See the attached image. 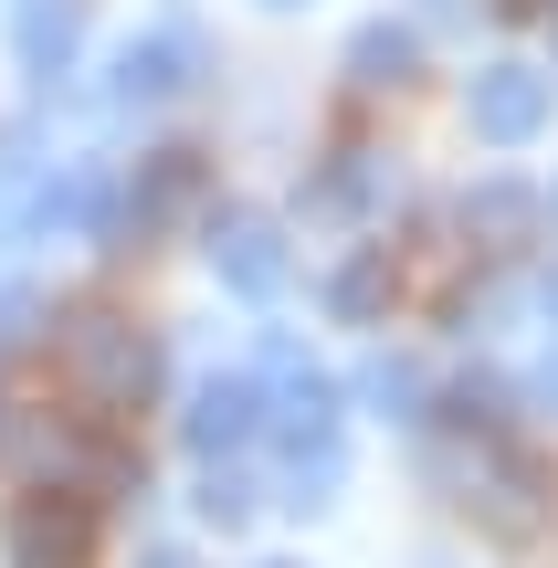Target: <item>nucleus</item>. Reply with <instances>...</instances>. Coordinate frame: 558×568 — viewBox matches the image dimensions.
<instances>
[{
    "instance_id": "nucleus-2",
    "label": "nucleus",
    "mask_w": 558,
    "mask_h": 568,
    "mask_svg": "<svg viewBox=\"0 0 558 568\" xmlns=\"http://www.w3.org/2000/svg\"><path fill=\"white\" fill-rule=\"evenodd\" d=\"M159 568H180V558H159Z\"/></svg>"
},
{
    "instance_id": "nucleus-1",
    "label": "nucleus",
    "mask_w": 558,
    "mask_h": 568,
    "mask_svg": "<svg viewBox=\"0 0 558 568\" xmlns=\"http://www.w3.org/2000/svg\"><path fill=\"white\" fill-rule=\"evenodd\" d=\"M84 548H95V516L63 495H32L11 516V568H84Z\"/></svg>"
}]
</instances>
